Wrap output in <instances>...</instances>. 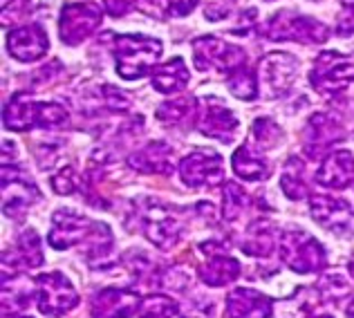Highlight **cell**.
Returning <instances> with one entry per match:
<instances>
[{"mask_svg":"<svg viewBox=\"0 0 354 318\" xmlns=\"http://www.w3.org/2000/svg\"><path fill=\"white\" fill-rule=\"evenodd\" d=\"M54 249H70L74 245L86 247V254L97 260L104 258L113 247V233L101 222H92L86 215L74 213L72 209H59L54 213V227L48 236Z\"/></svg>","mask_w":354,"mask_h":318,"instance_id":"cell-1","label":"cell"},{"mask_svg":"<svg viewBox=\"0 0 354 318\" xmlns=\"http://www.w3.org/2000/svg\"><path fill=\"white\" fill-rule=\"evenodd\" d=\"M115 61L121 79L137 81L153 74L155 61L162 56V43L144 34H113Z\"/></svg>","mask_w":354,"mask_h":318,"instance_id":"cell-2","label":"cell"},{"mask_svg":"<svg viewBox=\"0 0 354 318\" xmlns=\"http://www.w3.org/2000/svg\"><path fill=\"white\" fill-rule=\"evenodd\" d=\"M3 121L9 130L59 128L68 124V110L61 104H43L25 92H18L9 99V104H5Z\"/></svg>","mask_w":354,"mask_h":318,"instance_id":"cell-3","label":"cell"},{"mask_svg":"<svg viewBox=\"0 0 354 318\" xmlns=\"http://www.w3.org/2000/svg\"><path fill=\"white\" fill-rule=\"evenodd\" d=\"M265 36L269 41H294L303 45H319L330 39V27L321 21L294 12H278L267 23Z\"/></svg>","mask_w":354,"mask_h":318,"instance_id":"cell-4","label":"cell"},{"mask_svg":"<svg viewBox=\"0 0 354 318\" xmlns=\"http://www.w3.org/2000/svg\"><path fill=\"white\" fill-rule=\"evenodd\" d=\"M354 81V63L341 52L325 50L316 56L310 70L312 88L323 97H337Z\"/></svg>","mask_w":354,"mask_h":318,"instance_id":"cell-5","label":"cell"},{"mask_svg":"<svg viewBox=\"0 0 354 318\" xmlns=\"http://www.w3.org/2000/svg\"><path fill=\"white\" fill-rule=\"evenodd\" d=\"M281 256L285 265L294 269L296 274H312L328 263L323 245L316 238L307 236L303 231H285L281 240Z\"/></svg>","mask_w":354,"mask_h":318,"instance_id":"cell-6","label":"cell"},{"mask_svg":"<svg viewBox=\"0 0 354 318\" xmlns=\"http://www.w3.org/2000/svg\"><path fill=\"white\" fill-rule=\"evenodd\" d=\"M36 287H39V310L48 318H59L79 305L77 289L59 271L39 276Z\"/></svg>","mask_w":354,"mask_h":318,"instance_id":"cell-7","label":"cell"},{"mask_svg":"<svg viewBox=\"0 0 354 318\" xmlns=\"http://www.w3.org/2000/svg\"><path fill=\"white\" fill-rule=\"evenodd\" d=\"M193 59L200 72L220 70L229 74L245 65V52L216 36H200L193 41Z\"/></svg>","mask_w":354,"mask_h":318,"instance_id":"cell-8","label":"cell"},{"mask_svg":"<svg viewBox=\"0 0 354 318\" xmlns=\"http://www.w3.org/2000/svg\"><path fill=\"white\" fill-rule=\"evenodd\" d=\"M101 25V9L95 3L65 5L59 18V36L65 45H79Z\"/></svg>","mask_w":354,"mask_h":318,"instance_id":"cell-9","label":"cell"},{"mask_svg":"<svg viewBox=\"0 0 354 318\" xmlns=\"http://www.w3.org/2000/svg\"><path fill=\"white\" fill-rule=\"evenodd\" d=\"M258 79L265 90V97L281 99L290 92L292 83L296 79V59L285 52H272L263 56L258 65Z\"/></svg>","mask_w":354,"mask_h":318,"instance_id":"cell-10","label":"cell"},{"mask_svg":"<svg viewBox=\"0 0 354 318\" xmlns=\"http://www.w3.org/2000/svg\"><path fill=\"white\" fill-rule=\"evenodd\" d=\"M144 204H146V209L139 211V215H142V227H144L146 238L160 249L175 247L177 240H180L182 224L177 222V218L169 209L157 204L155 200L146 198Z\"/></svg>","mask_w":354,"mask_h":318,"instance_id":"cell-11","label":"cell"},{"mask_svg":"<svg viewBox=\"0 0 354 318\" xmlns=\"http://www.w3.org/2000/svg\"><path fill=\"white\" fill-rule=\"evenodd\" d=\"M182 182L191 189H200V186H218L225 177V166H222V157L213 151H195L186 155L180 164Z\"/></svg>","mask_w":354,"mask_h":318,"instance_id":"cell-12","label":"cell"},{"mask_svg":"<svg viewBox=\"0 0 354 318\" xmlns=\"http://www.w3.org/2000/svg\"><path fill=\"white\" fill-rule=\"evenodd\" d=\"M39 200V189L27 180L14 164L3 166V211L9 218H18L25 209Z\"/></svg>","mask_w":354,"mask_h":318,"instance_id":"cell-13","label":"cell"},{"mask_svg":"<svg viewBox=\"0 0 354 318\" xmlns=\"http://www.w3.org/2000/svg\"><path fill=\"white\" fill-rule=\"evenodd\" d=\"M346 130H343L341 121H337L334 117H330L328 112H316L312 115L310 124H307L305 130V155H310L312 159H319L321 155H325L334 144H339Z\"/></svg>","mask_w":354,"mask_h":318,"instance_id":"cell-14","label":"cell"},{"mask_svg":"<svg viewBox=\"0 0 354 318\" xmlns=\"http://www.w3.org/2000/svg\"><path fill=\"white\" fill-rule=\"evenodd\" d=\"M200 133L207 135V137H213V139H220V142L229 144L234 135L238 133V119L236 115L231 112L225 101H220L216 97H209L202 101V115H200Z\"/></svg>","mask_w":354,"mask_h":318,"instance_id":"cell-15","label":"cell"},{"mask_svg":"<svg viewBox=\"0 0 354 318\" xmlns=\"http://www.w3.org/2000/svg\"><path fill=\"white\" fill-rule=\"evenodd\" d=\"M5 48L14 59L23 63H32V61H39L41 56L50 50V41L43 27L32 23V25H23V27H18V30L9 32L5 39Z\"/></svg>","mask_w":354,"mask_h":318,"instance_id":"cell-16","label":"cell"},{"mask_svg":"<svg viewBox=\"0 0 354 318\" xmlns=\"http://www.w3.org/2000/svg\"><path fill=\"white\" fill-rule=\"evenodd\" d=\"M137 310H142V301L133 289L108 287L92 301V318H130Z\"/></svg>","mask_w":354,"mask_h":318,"instance_id":"cell-17","label":"cell"},{"mask_svg":"<svg viewBox=\"0 0 354 318\" xmlns=\"http://www.w3.org/2000/svg\"><path fill=\"white\" fill-rule=\"evenodd\" d=\"M202 251L207 254V263L200 267V278L209 287H222L229 285L240 276V265L236 258L225 254V249L218 245H202Z\"/></svg>","mask_w":354,"mask_h":318,"instance_id":"cell-18","label":"cell"},{"mask_svg":"<svg viewBox=\"0 0 354 318\" xmlns=\"http://www.w3.org/2000/svg\"><path fill=\"white\" fill-rule=\"evenodd\" d=\"M310 213L312 218L323 224L328 231H343L352 222V209L346 200L334 198V195L316 193L310 198Z\"/></svg>","mask_w":354,"mask_h":318,"instance_id":"cell-19","label":"cell"},{"mask_svg":"<svg viewBox=\"0 0 354 318\" xmlns=\"http://www.w3.org/2000/svg\"><path fill=\"white\" fill-rule=\"evenodd\" d=\"M354 180V157L348 151H337L325 155L323 164L316 173V182L328 189H348Z\"/></svg>","mask_w":354,"mask_h":318,"instance_id":"cell-20","label":"cell"},{"mask_svg":"<svg viewBox=\"0 0 354 318\" xmlns=\"http://www.w3.org/2000/svg\"><path fill=\"white\" fill-rule=\"evenodd\" d=\"M227 312L231 318H269V314H272V301L267 296L258 294L256 289L240 287L229 294Z\"/></svg>","mask_w":354,"mask_h":318,"instance_id":"cell-21","label":"cell"},{"mask_svg":"<svg viewBox=\"0 0 354 318\" xmlns=\"http://www.w3.org/2000/svg\"><path fill=\"white\" fill-rule=\"evenodd\" d=\"M171 153H173V148L166 142H151V144H146L142 151H137L135 155H130L128 164L133 166L137 173L171 175V171H173Z\"/></svg>","mask_w":354,"mask_h":318,"instance_id":"cell-22","label":"cell"},{"mask_svg":"<svg viewBox=\"0 0 354 318\" xmlns=\"http://www.w3.org/2000/svg\"><path fill=\"white\" fill-rule=\"evenodd\" d=\"M274 247H276V231H274V224L269 220H256L247 229L245 238L240 240V249L245 251L247 256H256V258L272 256Z\"/></svg>","mask_w":354,"mask_h":318,"instance_id":"cell-23","label":"cell"},{"mask_svg":"<svg viewBox=\"0 0 354 318\" xmlns=\"http://www.w3.org/2000/svg\"><path fill=\"white\" fill-rule=\"evenodd\" d=\"M151 81L157 92H162V95H175V92L184 90L186 83H189V70H186V63L180 56H175L173 61L153 70Z\"/></svg>","mask_w":354,"mask_h":318,"instance_id":"cell-24","label":"cell"},{"mask_svg":"<svg viewBox=\"0 0 354 318\" xmlns=\"http://www.w3.org/2000/svg\"><path fill=\"white\" fill-rule=\"evenodd\" d=\"M9 263H18L21 267L34 269L43 265V251H41V238L34 229H25L16 238V245L9 251Z\"/></svg>","mask_w":354,"mask_h":318,"instance_id":"cell-25","label":"cell"},{"mask_svg":"<svg viewBox=\"0 0 354 318\" xmlns=\"http://www.w3.org/2000/svg\"><path fill=\"white\" fill-rule=\"evenodd\" d=\"M234 171L238 177H242V180L258 182V180H265L269 175V166L258 153L251 151L249 144H242L234 153Z\"/></svg>","mask_w":354,"mask_h":318,"instance_id":"cell-26","label":"cell"},{"mask_svg":"<svg viewBox=\"0 0 354 318\" xmlns=\"http://www.w3.org/2000/svg\"><path fill=\"white\" fill-rule=\"evenodd\" d=\"M281 189L290 200H303L310 193V186L305 180V164L298 157H290L281 175Z\"/></svg>","mask_w":354,"mask_h":318,"instance_id":"cell-27","label":"cell"},{"mask_svg":"<svg viewBox=\"0 0 354 318\" xmlns=\"http://www.w3.org/2000/svg\"><path fill=\"white\" fill-rule=\"evenodd\" d=\"M227 86L234 97L242 101H251L258 97V72L247 65H240L234 72L227 74Z\"/></svg>","mask_w":354,"mask_h":318,"instance_id":"cell-28","label":"cell"},{"mask_svg":"<svg viewBox=\"0 0 354 318\" xmlns=\"http://www.w3.org/2000/svg\"><path fill=\"white\" fill-rule=\"evenodd\" d=\"M198 115V104L195 99H177V101H166L164 106L157 108V119L164 121L169 126H180V124H189L191 119Z\"/></svg>","mask_w":354,"mask_h":318,"instance_id":"cell-29","label":"cell"},{"mask_svg":"<svg viewBox=\"0 0 354 318\" xmlns=\"http://www.w3.org/2000/svg\"><path fill=\"white\" fill-rule=\"evenodd\" d=\"M247 191L240 189L236 182H229L222 191V218L227 222H234L236 218H240V213L247 207Z\"/></svg>","mask_w":354,"mask_h":318,"instance_id":"cell-30","label":"cell"},{"mask_svg":"<svg viewBox=\"0 0 354 318\" xmlns=\"http://www.w3.org/2000/svg\"><path fill=\"white\" fill-rule=\"evenodd\" d=\"M177 312V303L169 296H148L142 301L139 318H171Z\"/></svg>","mask_w":354,"mask_h":318,"instance_id":"cell-31","label":"cell"},{"mask_svg":"<svg viewBox=\"0 0 354 318\" xmlns=\"http://www.w3.org/2000/svg\"><path fill=\"white\" fill-rule=\"evenodd\" d=\"M283 137L281 126L272 119H256L254 124V139L260 148H274Z\"/></svg>","mask_w":354,"mask_h":318,"instance_id":"cell-32","label":"cell"},{"mask_svg":"<svg viewBox=\"0 0 354 318\" xmlns=\"http://www.w3.org/2000/svg\"><path fill=\"white\" fill-rule=\"evenodd\" d=\"M321 292H323V298H328L332 303H339L341 298H346L350 294V283H348V278L341 274H328L321 280Z\"/></svg>","mask_w":354,"mask_h":318,"instance_id":"cell-33","label":"cell"},{"mask_svg":"<svg viewBox=\"0 0 354 318\" xmlns=\"http://www.w3.org/2000/svg\"><path fill=\"white\" fill-rule=\"evenodd\" d=\"M52 189L59 195H72L77 191V175H74L72 166H65L59 175L52 177Z\"/></svg>","mask_w":354,"mask_h":318,"instance_id":"cell-34","label":"cell"},{"mask_svg":"<svg viewBox=\"0 0 354 318\" xmlns=\"http://www.w3.org/2000/svg\"><path fill=\"white\" fill-rule=\"evenodd\" d=\"M337 34H354V0H341V14L337 16Z\"/></svg>","mask_w":354,"mask_h":318,"instance_id":"cell-35","label":"cell"},{"mask_svg":"<svg viewBox=\"0 0 354 318\" xmlns=\"http://www.w3.org/2000/svg\"><path fill=\"white\" fill-rule=\"evenodd\" d=\"M101 92H104L106 106L110 110H115V112H128L130 110V99L121 90H117L113 86H104V88H101Z\"/></svg>","mask_w":354,"mask_h":318,"instance_id":"cell-36","label":"cell"},{"mask_svg":"<svg viewBox=\"0 0 354 318\" xmlns=\"http://www.w3.org/2000/svg\"><path fill=\"white\" fill-rule=\"evenodd\" d=\"M27 7H30V0H3V23H14L27 12Z\"/></svg>","mask_w":354,"mask_h":318,"instance_id":"cell-37","label":"cell"},{"mask_svg":"<svg viewBox=\"0 0 354 318\" xmlns=\"http://www.w3.org/2000/svg\"><path fill=\"white\" fill-rule=\"evenodd\" d=\"M213 316V303L211 301H193L184 310V318H211Z\"/></svg>","mask_w":354,"mask_h":318,"instance_id":"cell-38","label":"cell"},{"mask_svg":"<svg viewBox=\"0 0 354 318\" xmlns=\"http://www.w3.org/2000/svg\"><path fill=\"white\" fill-rule=\"evenodd\" d=\"M104 5H106L110 16L121 18V16H126L130 9L137 5V0H104Z\"/></svg>","mask_w":354,"mask_h":318,"instance_id":"cell-39","label":"cell"},{"mask_svg":"<svg viewBox=\"0 0 354 318\" xmlns=\"http://www.w3.org/2000/svg\"><path fill=\"white\" fill-rule=\"evenodd\" d=\"M166 12L171 16H186L193 12V7L198 5V0H166Z\"/></svg>","mask_w":354,"mask_h":318,"instance_id":"cell-40","label":"cell"},{"mask_svg":"<svg viewBox=\"0 0 354 318\" xmlns=\"http://www.w3.org/2000/svg\"><path fill=\"white\" fill-rule=\"evenodd\" d=\"M346 314H348V318H354V298H352V303L348 305V310H346Z\"/></svg>","mask_w":354,"mask_h":318,"instance_id":"cell-41","label":"cell"},{"mask_svg":"<svg viewBox=\"0 0 354 318\" xmlns=\"http://www.w3.org/2000/svg\"><path fill=\"white\" fill-rule=\"evenodd\" d=\"M348 269H350V274H352V278H354V258L350 260V265H348Z\"/></svg>","mask_w":354,"mask_h":318,"instance_id":"cell-42","label":"cell"},{"mask_svg":"<svg viewBox=\"0 0 354 318\" xmlns=\"http://www.w3.org/2000/svg\"><path fill=\"white\" fill-rule=\"evenodd\" d=\"M3 318H30V316H12V314H3Z\"/></svg>","mask_w":354,"mask_h":318,"instance_id":"cell-43","label":"cell"},{"mask_svg":"<svg viewBox=\"0 0 354 318\" xmlns=\"http://www.w3.org/2000/svg\"><path fill=\"white\" fill-rule=\"evenodd\" d=\"M310 318H332V316H310Z\"/></svg>","mask_w":354,"mask_h":318,"instance_id":"cell-44","label":"cell"}]
</instances>
